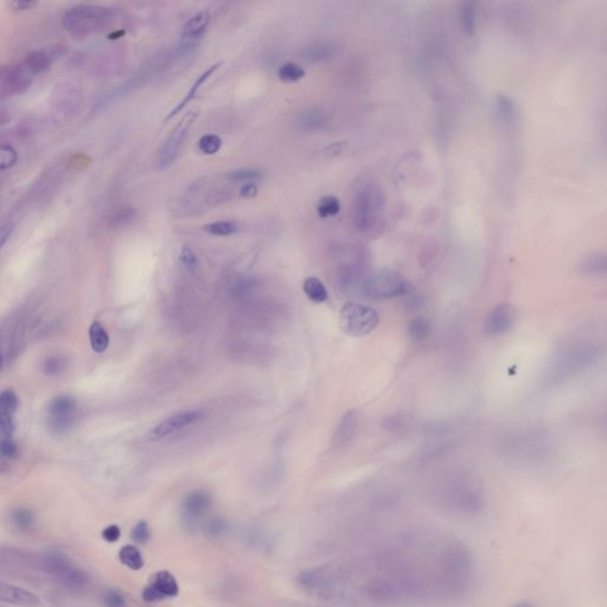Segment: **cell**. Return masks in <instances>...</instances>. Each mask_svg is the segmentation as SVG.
Instances as JSON below:
<instances>
[{"instance_id": "1", "label": "cell", "mask_w": 607, "mask_h": 607, "mask_svg": "<svg viewBox=\"0 0 607 607\" xmlns=\"http://www.w3.org/2000/svg\"><path fill=\"white\" fill-rule=\"evenodd\" d=\"M607 355V324L588 323L564 337L547 365L543 383L556 387L571 381Z\"/></svg>"}, {"instance_id": "2", "label": "cell", "mask_w": 607, "mask_h": 607, "mask_svg": "<svg viewBox=\"0 0 607 607\" xmlns=\"http://www.w3.org/2000/svg\"><path fill=\"white\" fill-rule=\"evenodd\" d=\"M113 8L99 5H76L65 11L62 24L67 30L76 35H89L108 29L119 16Z\"/></svg>"}, {"instance_id": "3", "label": "cell", "mask_w": 607, "mask_h": 607, "mask_svg": "<svg viewBox=\"0 0 607 607\" xmlns=\"http://www.w3.org/2000/svg\"><path fill=\"white\" fill-rule=\"evenodd\" d=\"M37 564L39 569L50 574L65 587L78 590L86 587L89 582L87 573L58 551H49L39 556Z\"/></svg>"}, {"instance_id": "4", "label": "cell", "mask_w": 607, "mask_h": 607, "mask_svg": "<svg viewBox=\"0 0 607 607\" xmlns=\"http://www.w3.org/2000/svg\"><path fill=\"white\" fill-rule=\"evenodd\" d=\"M380 323L378 313L370 306L358 303H347L339 312V326L344 334L352 337H365L373 332Z\"/></svg>"}, {"instance_id": "5", "label": "cell", "mask_w": 607, "mask_h": 607, "mask_svg": "<svg viewBox=\"0 0 607 607\" xmlns=\"http://www.w3.org/2000/svg\"><path fill=\"white\" fill-rule=\"evenodd\" d=\"M365 295L375 299H391L413 291V286L404 275L393 271H381L365 279Z\"/></svg>"}, {"instance_id": "6", "label": "cell", "mask_w": 607, "mask_h": 607, "mask_svg": "<svg viewBox=\"0 0 607 607\" xmlns=\"http://www.w3.org/2000/svg\"><path fill=\"white\" fill-rule=\"evenodd\" d=\"M382 197L370 182H365L357 187L354 200V220L355 226L360 231L371 229L381 211Z\"/></svg>"}, {"instance_id": "7", "label": "cell", "mask_w": 607, "mask_h": 607, "mask_svg": "<svg viewBox=\"0 0 607 607\" xmlns=\"http://www.w3.org/2000/svg\"><path fill=\"white\" fill-rule=\"evenodd\" d=\"M197 117L196 112H190L185 114L174 126V130L170 132L168 138L165 140L164 145L161 146V151L158 153V168L161 170L168 169L174 164L177 159L179 153L182 151L183 145L185 143L189 130L192 124Z\"/></svg>"}, {"instance_id": "8", "label": "cell", "mask_w": 607, "mask_h": 607, "mask_svg": "<svg viewBox=\"0 0 607 607\" xmlns=\"http://www.w3.org/2000/svg\"><path fill=\"white\" fill-rule=\"evenodd\" d=\"M78 404L69 395H60L50 401L48 406V427L52 433L61 435L68 433L74 426Z\"/></svg>"}, {"instance_id": "9", "label": "cell", "mask_w": 607, "mask_h": 607, "mask_svg": "<svg viewBox=\"0 0 607 607\" xmlns=\"http://www.w3.org/2000/svg\"><path fill=\"white\" fill-rule=\"evenodd\" d=\"M35 74L26 67L24 62L17 65L4 67L0 74V82H1V94L3 95H14L18 93H22L30 87Z\"/></svg>"}, {"instance_id": "10", "label": "cell", "mask_w": 607, "mask_h": 607, "mask_svg": "<svg viewBox=\"0 0 607 607\" xmlns=\"http://www.w3.org/2000/svg\"><path fill=\"white\" fill-rule=\"evenodd\" d=\"M202 417H203V413L197 411V409L177 413L172 417L161 421L153 430H151L150 438L153 440L166 438L171 434L177 433L178 431L184 430L187 426L194 425L197 421H200Z\"/></svg>"}, {"instance_id": "11", "label": "cell", "mask_w": 607, "mask_h": 607, "mask_svg": "<svg viewBox=\"0 0 607 607\" xmlns=\"http://www.w3.org/2000/svg\"><path fill=\"white\" fill-rule=\"evenodd\" d=\"M516 321V311L509 304H501L492 308L485 321H484V332L490 337H497L507 334L512 329Z\"/></svg>"}, {"instance_id": "12", "label": "cell", "mask_w": 607, "mask_h": 607, "mask_svg": "<svg viewBox=\"0 0 607 607\" xmlns=\"http://www.w3.org/2000/svg\"><path fill=\"white\" fill-rule=\"evenodd\" d=\"M179 593V587L174 575L171 573L163 571L157 573L152 579L150 585L144 590L143 599L145 602L152 603L161 599L174 598Z\"/></svg>"}, {"instance_id": "13", "label": "cell", "mask_w": 607, "mask_h": 607, "mask_svg": "<svg viewBox=\"0 0 607 607\" xmlns=\"http://www.w3.org/2000/svg\"><path fill=\"white\" fill-rule=\"evenodd\" d=\"M211 16L208 11H201L196 13L195 16L185 23L183 29L182 38H181V49L184 51H189L191 49L196 48L201 41L203 38L205 31L210 24Z\"/></svg>"}, {"instance_id": "14", "label": "cell", "mask_w": 607, "mask_h": 607, "mask_svg": "<svg viewBox=\"0 0 607 607\" xmlns=\"http://www.w3.org/2000/svg\"><path fill=\"white\" fill-rule=\"evenodd\" d=\"M211 503L213 499L208 492L203 490L192 491L183 501V520L187 525H194L196 520L208 512Z\"/></svg>"}, {"instance_id": "15", "label": "cell", "mask_w": 607, "mask_h": 607, "mask_svg": "<svg viewBox=\"0 0 607 607\" xmlns=\"http://www.w3.org/2000/svg\"><path fill=\"white\" fill-rule=\"evenodd\" d=\"M1 602L17 606L35 607L41 604V599L23 587L1 582Z\"/></svg>"}, {"instance_id": "16", "label": "cell", "mask_w": 607, "mask_h": 607, "mask_svg": "<svg viewBox=\"0 0 607 607\" xmlns=\"http://www.w3.org/2000/svg\"><path fill=\"white\" fill-rule=\"evenodd\" d=\"M360 415L357 411H349L339 421L337 430L334 432V443L336 446H344L349 443L357 431Z\"/></svg>"}, {"instance_id": "17", "label": "cell", "mask_w": 607, "mask_h": 607, "mask_svg": "<svg viewBox=\"0 0 607 607\" xmlns=\"http://www.w3.org/2000/svg\"><path fill=\"white\" fill-rule=\"evenodd\" d=\"M221 65L222 62L215 63V65H211V67H209L208 69L205 70L203 74H201L200 76L197 78L195 82H194V84L191 86L190 89L187 91L185 96L183 98V100L181 101V102H179V104H178L177 106H176V107L168 114V115H166V117H165V122H169L172 117H176L177 114L181 113L183 109L185 108L187 104H190L191 101L195 99L196 94H197L198 89L202 87V84H203V83L205 82V81H207V80H208V78H210V76H211V75H213L214 73L221 67Z\"/></svg>"}, {"instance_id": "18", "label": "cell", "mask_w": 607, "mask_h": 607, "mask_svg": "<svg viewBox=\"0 0 607 607\" xmlns=\"http://www.w3.org/2000/svg\"><path fill=\"white\" fill-rule=\"evenodd\" d=\"M57 56H58V54H56V49H51L50 51L35 50V51H31L29 55H26L23 62L34 74L37 75L43 73L44 70L48 69L52 61Z\"/></svg>"}, {"instance_id": "19", "label": "cell", "mask_w": 607, "mask_h": 607, "mask_svg": "<svg viewBox=\"0 0 607 607\" xmlns=\"http://www.w3.org/2000/svg\"><path fill=\"white\" fill-rule=\"evenodd\" d=\"M298 126L304 130H319L325 127V114L321 109L311 108L304 111L298 115Z\"/></svg>"}, {"instance_id": "20", "label": "cell", "mask_w": 607, "mask_h": 607, "mask_svg": "<svg viewBox=\"0 0 607 607\" xmlns=\"http://www.w3.org/2000/svg\"><path fill=\"white\" fill-rule=\"evenodd\" d=\"M89 342L91 350L96 354H102L109 347V336L104 325L99 321H93L89 328Z\"/></svg>"}, {"instance_id": "21", "label": "cell", "mask_w": 607, "mask_h": 607, "mask_svg": "<svg viewBox=\"0 0 607 607\" xmlns=\"http://www.w3.org/2000/svg\"><path fill=\"white\" fill-rule=\"evenodd\" d=\"M304 292L312 303H324L329 298V293L324 284L318 278L310 277L304 282Z\"/></svg>"}, {"instance_id": "22", "label": "cell", "mask_w": 607, "mask_h": 607, "mask_svg": "<svg viewBox=\"0 0 607 607\" xmlns=\"http://www.w3.org/2000/svg\"><path fill=\"white\" fill-rule=\"evenodd\" d=\"M582 273L595 277H607V254H598V255L587 257L582 264Z\"/></svg>"}, {"instance_id": "23", "label": "cell", "mask_w": 607, "mask_h": 607, "mask_svg": "<svg viewBox=\"0 0 607 607\" xmlns=\"http://www.w3.org/2000/svg\"><path fill=\"white\" fill-rule=\"evenodd\" d=\"M119 559L122 561V564H125L127 569H132V571H139L144 567L143 556L132 545L122 547L119 551Z\"/></svg>"}, {"instance_id": "24", "label": "cell", "mask_w": 607, "mask_h": 607, "mask_svg": "<svg viewBox=\"0 0 607 607\" xmlns=\"http://www.w3.org/2000/svg\"><path fill=\"white\" fill-rule=\"evenodd\" d=\"M11 522L14 525V528L21 531H29L32 529V527L35 525V515L34 512L26 509V507H17L11 512Z\"/></svg>"}, {"instance_id": "25", "label": "cell", "mask_w": 607, "mask_h": 607, "mask_svg": "<svg viewBox=\"0 0 607 607\" xmlns=\"http://www.w3.org/2000/svg\"><path fill=\"white\" fill-rule=\"evenodd\" d=\"M339 211H341V203L339 198L334 196L323 197L317 205V213L321 218L336 216Z\"/></svg>"}, {"instance_id": "26", "label": "cell", "mask_w": 607, "mask_h": 607, "mask_svg": "<svg viewBox=\"0 0 607 607\" xmlns=\"http://www.w3.org/2000/svg\"><path fill=\"white\" fill-rule=\"evenodd\" d=\"M227 178L229 179L230 182L247 184V183L259 182L262 178V174L257 170L242 168V169L230 171L229 174H227Z\"/></svg>"}, {"instance_id": "27", "label": "cell", "mask_w": 607, "mask_h": 607, "mask_svg": "<svg viewBox=\"0 0 607 607\" xmlns=\"http://www.w3.org/2000/svg\"><path fill=\"white\" fill-rule=\"evenodd\" d=\"M204 231L216 236H230L238 233L239 226L233 221H217L203 227Z\"/></svg>"}, {"instance_id": "28", "label": "cell", "mask_w": 607, "mask_h": 607, "mask_svg": "<svg viewBox=\"0 0 607 607\" xmlns=\"http://www.w3.org/2000/svg\"><path fill=\"white\" fill-rule=\"evenodd\" d=\"M279 78L284 82H295L305 76V70L293 62H288L279 69Z\"/></svg>"}, {"instance_id": "29", "label": "cell", "mask_w": 607, "mask_h": 607, "mask_svg": "<svg viewBox=\"0 0 607 607\" xmlns=\"http://www.w3.org/2000/svg\"><path fill=\"white\" fill-rule=\"evenodd\" d=\"M137 217V211L135 208L130 207H125V208L119 209L117 211L109 217V226L111 227H125L135 221Z\"/></svg>"}, {"instance_id": "30", "label": "cell", "mask_w": 607, "mask_h": 607, "mask_svg": "<svg viewBox=\"0 0 607 607\" xmlns=\"http://www.w3.org/2000/svg\"><path fill=\"white\" fill-rule=\"evenodd\" d=\"M460 22H461L463 30L468 35H472L474 27H476V11H474L473 3H465L463 5L461 14H460Z\"/></svg>"}, {"instance_id": "31", "label": "cell", "mask_w": 607, "mask_h": 607, "mask_svg": "<svg viewBox=\"0 0 607 607\" xmlns=\"http://www.w3.org/2000/svg\"><path fill=\"white\" fill-rule=\"evenodd\" d=\"M332 55V50L328 44L316 43L306 49L305 60L311 62L325 61Z\"/></svg>"}, {"instance_id": "32", "label": "cell", "mask_w": 607, "mask_h": 607, "mask_svg": "<svg viewBox=\"0 0 607 607\" xmlns=\"http://www.w3.org/2000/svg\"><path fill=\"white\" fill-rule=\"evenodd\" d=\"M18 396L12 389H5L0 395V414H9L13 415L17 411Z\"/></svg>"}, {"instance_id": "33", "label": "cell", "mask_w": 607, "mask_h": 607, "mask_svg": "<svg viewBox=\"0 0 607 607\" xmlns=\"http://www.w3.org/2000/svg\"><path fill=\"white\" fill-rule=\"evenodd\" d=\"M65 369H67V360L60 356L48 357L42 365L43 373L48 376H58L62 373H65Z\"/></svg>"}, {"instance_id": "34", "label": "cell", "mask_w": 607, "mask_h": 607, "mask_svg": "<svg viewBox=\"0 0 607 607\" xmlns=\"http://www.w3.org/2000/svg\"><path fill=\"white\" fill-rule=\"evenodd\" d=\"M222 148V139L216 135H205L198 140V148L203 154L213 156Z\"/></svg>"}, {"instance_id": "35", "label": "cell", "mask_w": 607, "mask_h": 607, "mask_svg": "<svg viewBox=\"0 0 607 607\" xmlns=\"http://www.w3.org/2000/svg\"><path fill=\"white\" fill-rule=\"evenodd\" d=\"M430 332V325L428 323L422 319V318H417L414 321H411V324L408 326V334L413 341H421L425 339Z\"/></svg>"}, {"instance_id": "36", "label": "cell", "mask_w": 607, "mask_h": 607, "mask_svg": "<svg viewBox=\"0 0 607 607\" xmlns=\"http://www.w3.org/2000/svg\"><path fill=\"white\" fill-rule=\"evenodd\" d=\"M18 161V153L11 145L4 144L0 148V170L10 169L13 165L16 164Z\"/></svg>"}, {"instance_id": "37", "label": "cell", "mask_w": 607, "mask_h": 607, "mask_svg": "<svg viewBox=\"0 0 607 607\" xmlns=\"http://www.w3.org/2000/svg\"><path fill=\"white\" fill-rule=\"evenodd\" d=\"M179 261L182 262L184 268L191 273H194L198 268V259H197L195 252L187 246H184L182 248L181 254H179Z\"/></svg>"}, {"instance_id": "38", "label": "cell", "mask_w": 607, "mask_h": 607, "mask_svg": "<svg viewBox=\"0 0 607 607\" xmlns=\"http://www.w3.org/2000/svg\"><path fill=\"white\" fill-rule=\"evenodd\" d=\"M228 525L225 520L222 518H213L209 520L205 525V533L210 538H220L223 534L226 533Z\"/></svg>"}, {"instance_id": "39", "label": "cell", "mask_w": 607, "mask_h": 607, "mask_svg": "<svg viewBox=\"0 0 607 607\" xmlns=\"http://www.w3.org/2000/svg\"><path fill=\"white\" fill-rule=\"evenodd\" d=\"M104 607H126V599L115 590H109L102 597Z\"/></svg>"}, {"instance_id": "40", "label": "cell", "mask_w": 607, "mask_h": 607, "mask_svg": "<svg viewBox=\"0 0 607 607\" xmlns=\"http://www.w3.org/2000/svg\"><path fill=\"white\" fill-rule=\"evenodd\" d=\"M150 536H151L150 527H148V522H145V520H140L139 523H137L132 530V538L135 543H140V545L146 543L150 540Z\"/></svg>"}, {"instance_id": "41", "label": "cell", "mask_w": 607, "mask_h": 607, "mask_svg": "<svg viewBox=\"0 0 607 607\" xmlns=\"http://www.w3.org/2000/svg\"><path fill=\"white\" fill-rule=\"evenodd\" d=\"M1 455L6 459H17L19 448L12 438H1Z\"/></svg>"}, {"instance_id": "42", "label": "cell", "mask_w": 607, "mask_h": 607, "mask_svg": "<svg viewBox=\"0 0 607 607\" xmlns=\"http://www.w3.org/2000/svg\"><path fill=\"white\" fill-rule=\"evenodd\" d=\"M13 431H14L13 415L0 414V434H1V438H12Z\"/></svg>"}, {"instance_id": "43", "label": "cell", "mask_w": 607, "mask_h": 607, "mask_svg": "<svg viewBox=\"0 0 607 607\" xmlns=\"http://www.w3.org/2000/svg\"><path fill=\"white\" fill-rule=\"evenodd\" d=\"M13 230H14V223L12 220H6L1 225V230H0V246L4 247L5 243L8 242V240L12 236Z\"/></svg>"}, {"instance_id": "44", "label": "cell", "mask_w": 607, "mask_h": 607, "mask_svg": "<svg viewBox=\"0 0 607 607\" xmlns=\"http://www.w3.org/2000/svg\"><path fill=\"white\" fill-rule=\"evenodd\" d=\"M120 535H122V530L117 525H108L102 531V538H104V541L111 543L117 542V540L120 538Z\"/></svg>"}, {"instance_id": "45", "label": "cell", "mask_w": 607, "mask_h": 607, "mask_svg": "<svg viewBox=\"0 0 607 607\" xmlns=\"http://www.w3.org/2000/svg\"><path fill=\"white\" fill-rule=\"evenodd\" d=\"M257 192L259 189L256 187L255 183H247L240 187L239 195L243 198H254L257 195Z\"/></svg>"}, {"instance_id": "46", "label": "cell", "mask_w": 607, "mask_h": 607, "mask_svg": "<svg viewBox=\"0 0 607 607\" xmlns=\"http://www.w3.org/2000/svg\"><path fill=\"white\" fill-rule=\"evenodd\" d=\"M37 3L34 1V0H14L11 3V6H12L13 9L17 10V11H25V10H30L32 8H35Z\"/></svg>"}, {"instance_id": "47", "label": "cell", "mask_w": 607, "mask_h": 607, "mask_svg": "<svg viewBox=\"0 0 607 607\" xmlns=\"http://www.w3.org/2000/svg\"><path fill=\"white\" fill-rule=\"evenodd\" d=\"M344 148H345V143H343V141H341V143H334L331 144L329 148H325L324 153H325L326 157L332 158V157L339 156V153H342Z\"/></svg>"}, {"instance_id": "48", "label": "cell", "mask_w": 607, "mask_h": 607, "mask_svg": "<svg viewBox=\"0 0 607 607\" xmlns=\"http://www.w3.org/2000/svg\"><path fill=\"white\" fill-rule=\"evenodd\" d=\"M514 607H533V606H531V605H530V604L520 603V604H517V605H515V606H514Z\"/></svg>"}]
</instances>
